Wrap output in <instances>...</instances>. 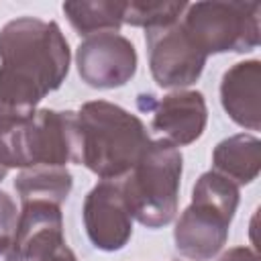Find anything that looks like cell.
Returning a JSON list of instances; mask_svg holds the SVG:
<instances>
[{
    "instance_id": "cell-6",
    "label": "cell",
    "mask_w": 261,
    "mask_h": 261,
    "mask_svg": "<svg viewBox=\"0 0 261 261\" xmlns=\"http://www.w3.org/2000/svg\"><path fill=\"white\" fill-rule=\"evenodd\" d=\"M259 2L204 0L186 6L179 22L190 41L208 57L216 53H249L261 41Z\"/></svg>"
},
{
    "instance_id": "cell-12",
    "label": "cell",
    "mask_w": 261,
    "mask_h": 261,
    "mask_svg": "<svg viewBox=\"0 0 261 261\" xmlns=\"http://www.w3.org/2000/svg\"><path fill=\"white\" fill-rule=\"evenodd\" d=\"M14 241L20 249L22 261L43 255L65 243L61 206L53 202H22L18 210Z\"/></svg>"
},
{
    "instance_id": "cell-2",
    "label": "cell",
    "mask_w": 261,
    "mask_h": 261,
    "mask_svg": "<svg viewBox=\"0 0 261 261\" xmlns=\"http://www.w3.org/2000/svg\"><path fill=\"white\" fill-rule=\"evenodd\" d=\"M75 116L80 137L77 165L88 167L100 179L124 177L151 143L145 122L114 102H86Z\"/></svg>"
},
{
    "instance_id": "cell-11",
    "label": "cell",
    "mask_w": 261,
    "mask_h": 261,
    "mask_svg": "<svg viewBox=\"0 0 261 261\" xmlns=\"http://www.w3.org/2000/svg\"><path fill=\"white\" fill-rule=\"evenodd\" d=\"M220 104L228 118L247 128H261V61L247 59L230 65L220 80Z\"/></svg>"
},
{
    "instance_id": "cell-7",
    "label": "cell",
    "mask_w": 261,
    "mask_h": 261,
    "mask_svg": "<svg viewBox=\"0 0 261 261\" xmlns=\"http://www.w3.org/2000/svg\"><path fill=\"white\" fill-rule=\"evenodd\" d=\"M149 69L159 88L181 90L200 80L206 55L190 41L181 22L149 29L145 33Z\"/></svg>"
},
{
    "instance_id": "cell-3",
    "label": "cell",
    "mask_w": 261,
    "mask_h": 261,
    "mask_svg": "<svg viewBox=\"0 0 261 261\" xmlns=\"http://www.w3.org/2000/svg\"><path fill=\"white\" fill-rule=\"evenodd\" d=\"M239 186L218 171H204L192 188V204L179 214L173 243L190 261L214 259L228 241V228L239 208Z\"/></svg>"
},
{
    "instance_id": "cell-18",
    "label": "cell",
    "mask_w": 261,
    "mask_h": 261,
    "mask_svg": "<svg viewBox=\"0 0 261 261\" xmlns=\"http://www.w3.org/2000/svg\"><path fill=\"white\" fill-rule=\"evenodd\" d=\"M27 261H77V257H75V253L63 243V245H59V247H55V249H51V251H47V253H43V255H37V257H33V259H27Z\"/></svg>"
},
{
    "instance_id": "cell-15",
    "label": "cell",
    "mask_w": 261,
    "mask_h": 261,
    "mask_svg": "<svg viewBox=\"0 0 261 261\" xmlns=\"http://www.w3.org/2000/svg\"><path fill=\"white\" fill-rule=\"evenodd\" d=\"M71 186H73V175L69 173L67 167H49V165L20 169V173L14 179V190L20 198V204L41 200L61 206L69 196Z\"/></svg>"
},
{
    "instance_id": "cell-14",
    "label": "cell",
    "mask_w": 261,
    "mask_h": 261,
    "mask_svg": "<svg viewBox=\"0 0 261 261\" xmlns=\"http://www.w3.org/2000/svg\"><path fill=\"white\" fill-rule=\"evenodd\" d=\"M61 10L77 35L92 37L98 33H118V29L124 24L126 2L75 0V2H63Z\"/></svg>"
},
{
    "instance_id": "cell-1",
    "label": "cell",
    "mask_w": 261,
    "mask_h": 261,
    "mask_svg": "<svg viewBox=\"0 0 261 261\" xmlns=\"http://www.w3.org/2000/svg\"><path fill=\"white\" fill-rule=\"evenodd\" d=\"M71 51L55 20L18 16L0 29V124L31 116L61 88Z\"/></svg>"
},
{
    "instance_id": "cell-16",
    "label": "cell",
    "mask_w": 261,
    "mask_h": 261,
    "mask_svg": "<svg viewBox=\"0 0 261 261\" xmlns=\"http://www.w3.org/2000/svg\"><path fill=\"white\" fill-rule=\"evenodd\" d=\"M188 2H167V0H130L126 2L124 22L130 27L159 29L169 27L181 18Z\"/></svg>"
},
{
    "instance_id": "cell-20",
    "label": "cell",
    "mask_w": 261,
    "mask_h": 261,
    "mask_svg": "<svg viewBox=\"0 0 261 261\" xmlns=\"http://www.w3.org/2000/svg\"><path fill=\"white\" fill-rule=\"evenodd\" d=\"M0 261H22L14 237H0Z\"/></svg>"
},
{
    "instance_id": "cell-4",
    "label": "cell",
    "mask_w": 261,
    "mask_h": 261,
    "mask_svg": "<svg viewBox=\"0 0 261 261\" xmlns=\"http://www.w3.org/2000/svg\"><path fill=\"white\" fill-rule=\"evenodd\" d=\"M80 137L73 110L37 108L31 116L0 124V163L8 169L77 163Z\"/></svg>"
},
{
    "instance_id": "cell-5",
    "label": "cell",
    "mask_w": 261,
    "mask_h": 261,
    "mask_svg": "<svg viewBox=\"0 0 261 261\" xmlns=\"http://www.w3.org/2000/svg\"><path fill=\"white\" fill-rule=\"evenodd\" d=\"M181 173V151L165 139L151 141L133 169L118 179L133 220L147 228L169 224L179 206Z\"/></svg>"
},
{
    "instance_id": "cell-8",
    "label": "cell",
    "mask_w": 261,
    "mask_h": 261,
    "mask_svg": "<svg viewBox=\"0 0 261 261\" xmlns=\"http://www.w3.org/2000/svg\"><path fill=\"white\" fill-rule=\"evenodd\" d=\"M135 45L118 33L86 37L75 49V67L84 84L96 90H114L128 84L137 73Z\"/></svg>"
},
{
    "instance_id": "cell-17",
    "label": "cell",
    "mask_w": 261,
    "mask_h": 261,
    "mask_svg": "<svg viewBox=\"0 0 261 261\" xmlns=\"http://www.w3.org/2000/svg\"><path fill=\"white\" fill-rule=\"evenodd\" d=\"M16 222H18L16 202L6 192L0 190V237H14Z\"/></svg>"
},
{
    "instance_id": "cell-21",
    "label": "cell",
    "mask_w": 261,
    "mask_h": 261,
    "mask_svg": "<svg viewBox=\"0 0 261 261\" xmlns=\"http://www.w3.org/2000/svg\"><path fill=\"white\" fill-rule=\"evenodd\" d=\"M6 173H8V167H4V165L0 163V181H2L4 177H6Z\"/></svg>"
},
{
    "instance_id": "cell-13",
    "label": "cell",
    "mask_w": 261,
    "mask_h": 261,
    "mask_svg": "<svg viewBox=\"0 0 261 261\" xmlns=\"http://www.w3.org/2000/svg\"><path fill=\"white\" fill-rule=\"evenodd\" d=\"M212 165L232 184L247 186L257 179L261 169V141L249 133L222 139L212 151Z\"/></svg>"
},
{
    "instance_id": "cell-19",
    "label": "cell",
    "mask_w": 261,
    "mask_h": 261,
    "mask_svg": "<svg viewBox=\"0 0 261 261\" xmlns=\"http://www.w3.org/2000/svg\"><path fill=\"white\" fill-rule=\"evenodd\" d=\"M216 261H259V255L251 247H232L224 251Z\"/></svg>"
},
{
    "instance_id": "cell-9",
    "label": "cell",
    "mask_w": 261,
    "mask_h": 261,
    "mask_svg": "<svg viewBox=\"0 0 261 261\" xmlns=\"http://www.w3.org/2000/svg\"><path fill=\"white\" fill-rule=\"evenodd\" d=\"M137 104L151 112V128L175 147L196 143L206 130L208 106L198 90H175L159 100L153 94H139Z\"/></svg>"
},
{
    "instance_id": "cell-10",
    "label": "cell",
    "mask_w": 261,
    "mask_h": 261,
    "mask_svg": "<svg viewBox=\"0 0 261 261\" xmlns=\"http://www.w3.org/2000/svg\"><path fill=\"white\" fill-rule=\"evenodd\" d=\"M82 218L86 234L98 251H120L133 237V216L118 179H100L86 194Z\"/></svg>"
}]
</instances>
